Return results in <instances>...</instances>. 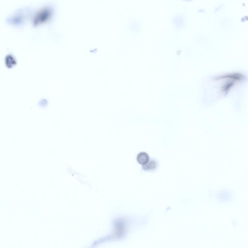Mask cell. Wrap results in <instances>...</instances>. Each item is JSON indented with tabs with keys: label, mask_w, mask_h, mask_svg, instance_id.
Returning a JSON list of instances; mask_svg holds the SVG:
<instances>
[{
	"label": "cell",
	"mask_w": 248,
	"mask_h": 248,
	"mask_svg": "<svg viewBox=\"0 0 248 248\" xmlns=\"http://www.w3.org/2000/svg\"><path fill=\"white\" fill-rule=\"evenodd\" d=\"M31 10V9L28 7L19 10L12 15V16L9 17L7 19V22L9 24L19 26L24 23L26 19L29 16Z\"/></svg>",
	"instance_id": "obj_1"
},
{
	"label": "cell",
	"mask_w": 248,
	"mask_h": 248,
	"mask_svg": "<svg viewBox=\"0 0 248 248\" xmlns=\"http://www.w3.org/2000/svg\"><path fill=\"white\" fill-rule=\"evenodd\" d=\"M53 14V9L51 6L43 7L36 13L33 19V24L37 26L49 20Z\"/></svg>",
	"instance_id": "obj_2"
},
{
	"label": "cell",
	"mask_w": 248,
	"mask_h": 248,
	"mask_svg": "<svg viewBox=\"0 0 248 248\" xmlns=\"http://www.w3.org/2000/svg\"><path fill=\"white\" fill-rule=\"evenodd\" d=\"M137 160L138 163L142 165H144L149 161V157L148 154L145 152L140 153L137 157Z\"/></svg>",
	"instance_id": "obj_3"
},
{
	"label": "cell",
	"mask_w": 248,
	"mask_h": 248,
	"mask_svg": "<svg viewBox=\"0 0 248 248\" xmlns=\"http://www.w3.org/2000/svg\"><path fill=\"white\" fill-rule=\"evenodd\" d=\"M157 166L156 162L154 161H149L148 163L143 165V168L145 170H150L155 169Z\"/></svg>",
	"instance_id": "obj_4"
}]
</instances>
